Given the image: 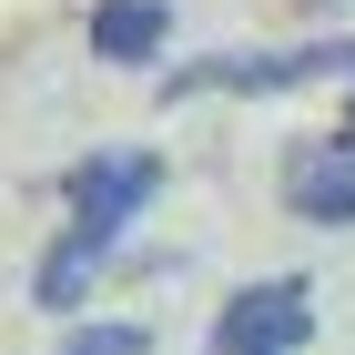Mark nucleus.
<instances>
[{"mask_svg": "<svg viewBox=\"0 0 355 355\" xmlns=\"http://www.w3.org/2000/svg\"><path fill=\"white\" fill-rule=\"evenodd\" d=\"M163 31H173L163 0H102V10H92V51H102V61H153Z\"/></svg>", "mask_w": 355, "mask_h": 355, "instance_id": "nucleus-6", "label": "nucleus"}, {"mask_svg": "<svg viewBox=\"0 0 355 355\" xmlns=\"http://www.w3.org/2000/svg\"><path fill=\"white\" fill-rule=\"evenodd\" d=\"M345 142H355V102H345Z\"/></svg>", "mask_w": 355, "mask_h": 355, "instance_id": "nucleus-8", "label": "nucleus"}, {"mask_svg": "<svg viewBox=\"0 0 355 355\" xmlns=\"http://www.w3.org/2000/svg\"><path fill=\"white\" fill-rule=\"evenodd\" d=\"M153 193H163V163H153V153H92V163L61 183V203H71V223H92V234L122 244V223H132Z\"/></svg>", "mask_w": 355, "mask_h": 355, "instance_id": "nucleus-3", "label": "nucleus"}, {"mask_svg": "<svg viewBox=\"0 0 355 355\" xmlns=\"http://www.w3.org/2000/svg\"><path fill=\"white\" fill-rule=\"evenodd\" d=\"M112 234H92V223H61V244L41 254V274H31V304H51V315H71V304L92 295V274H102Z\"/></svg>", "mask_w": 355, "mask_h": 355, "instance_id": "nucleus-5", "label": "nucleus"}, {"mask_svg": "<svg viewBox=\"0 0 355 355\" xmlns=\"http://www.w3.org/2000/svg\"><path fill=\"white\" fill-rule=\"evenodd\" d=\"M295 82H355V41H315V51H234V61H193L173 71L163 102L193 92H295Z\"/></svg>", "mask_w": 355, "mask_h": 355, "instance_id": "nucleus-1", "label": "nucleus"}, {"mask_svg": "<svg viewBox=\"0 0 355 355\" xmlns=\"http://www.w3.org/2000/svg\"><path fill=\"white\" fill-rule=\"evenodd\" d=\"M284 193H295L304 223H335V234H345L355 223V142L335 132V142H315V153H295V163H284Z\"/></svg>", "mask_w": 355, "mask_h": 355, "instance_id": "nucleus-4", "label": "nucleus"}, {"mask_svg": "<svg viewBox=\"0 0 355 355\" xmlns=\"http://www.w3.org/2000/svg\"><path fill=\"white\" fill-rule=\"evenodd\" d=\"M51 355H153V335L142 325H71Z\"/></svg>", "mask_w": 355, "mask_h": 355, "instance_id": "nucleus-7", "label": "nucleus"}, {"mask_svg": "<svg viewBox=\"0 0 355 355\" xmlns=\"http://www.w3.org/2000/svg\"><path fill=\"white\" fill-rule=\"evenodd\" d=\"M315 284L304 274H274V284H244V295L223 304V325H214V355H295L304 335H315Z\"/></svg>", "mask_w": 355, "mask_h": 355, "instance_id": "nucleus-2", "label": "nucleus"}]
</instances>
